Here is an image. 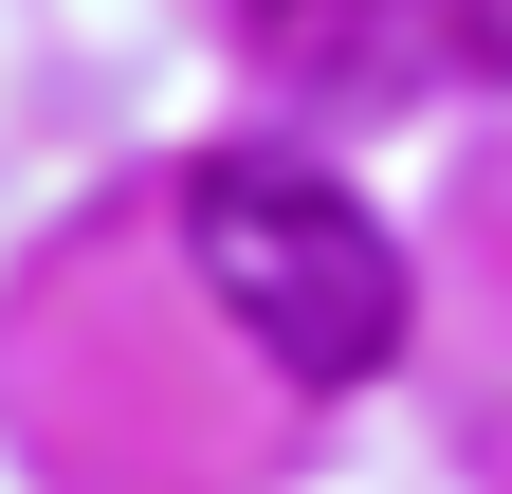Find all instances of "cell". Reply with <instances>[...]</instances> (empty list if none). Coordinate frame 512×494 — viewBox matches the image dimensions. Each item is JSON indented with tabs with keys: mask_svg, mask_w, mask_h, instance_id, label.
Masks as SVG:
<instances>
[{
	"mask_svg": "<svg viewBox=\"0 0 512 494\" xmlns=\"http://www.w3.org/2000/svg\"><path fill=\"white\" fill-rule=\"evenodd\" d=\"M183 275H202V312L256 366H293V385L403 366V238H384L330 165H293V147H202L183 165Z\"/></svg>",
	"mask_w": 512,
	"mask_h": 494,
	"instance_id": "6da1fadb",
	"label": "cell"
},
{
	"mask_svg": "<svg viewBox=\"0 0 512 494\" xmlns=\"http://www.w3.org/2000/svg\"><path fill=\"white\" fill-rule=\"evenodd\" d=\"M458 55H476V74H512V0H458Z\"/></svg>",
	"mask_w": 512,
	"mask_h": 494,
	"instance_id": "7a4b0ae2",
	"label": "cell"
},
{
	"mask_svg": "<svg viewBox=\"0 0 512 494\" xmlns=\"http://www.w3.org/2000/svg\"><path fill=\"white\" fill-rule=\"evenodd\" d=\"M256 19H275V37H311V19H366V0H256Z\"/></svg>",
	"mask_w": 512,
	"mask_h": 494,
	"instance_id": "3957f363",
	"label": "cell"
}]
</instances>
